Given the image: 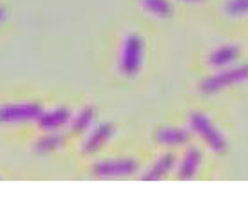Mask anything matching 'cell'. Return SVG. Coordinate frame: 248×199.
I'll return each mask as SVG.
<instances>
[{
    "mask_svg": "<svg viewBox=\"0 0 248 199\" xmlns=\"http://www.w3.org/2000/svg\"><path fill=\"white\" fill-rule=\"evenodd\" d=\"M145 56V40L143 36L138 33L127 34L124 40V47H122V55H120V71L122 75L127 78H134L138 76L143 65Z\"/></svg>",
    "mask_w": 248,
    "mask_h": 199,
    "instance_id": "2",
    "label": "cell"
},
{
    "mask_svg": "<svg viewBox=\"0 0 248 199\" xmlns=\"http://www.w3.org/2000/svg\"><path fill=\"white\" fill-rule=\"evenodd\" d=\"M140 4L147 13L156 18H170L174 13L170 0H140Z\"/></svg>",
    "mask_w": 248,
    "mask_h": 199,
    "instance_id": "12",
    "label": "cell"
},
{
    "mask_svg": "<svg viewBox=\"0 0 248 199\" xmlns=\"http://www.w3.org/2000/svg\"><path fill=\"white\" fill-rule=\"evenodd\" d=\"M227 13L230 16H241V15L248 13V0H228L227 6Z\"/></svg>",
    "mask_w": 248,
    "mask_h": 199,
    "instance_id": "15",
    "label": "cell"
},
{
    "mask_svg": "<svg viewBox=\"0 0 248 199\" xmlns=\"http://www.w3.org/2000/svg\"><path fill=\"white\" fill-rule=\"evenodd\" d=\"M71 120V110L67 107H56L53 110H44L40 118L36 120L38 129L44 132H56L62 129L63 125H67Z\"/></svg>",
    "mask_w": 248,
    "mask_h": 199,
    "instance_id": "6",
    "label": "cell"
},
{
    "mask_svg": "<svg viewBox=\"0 0 248 199\" xmlns=\"http://www.w3.org/2000/svg\"><path fill=\"white\" fill-rule=\"evenodd\" d=\"M112 134H114V125L100 123L94 131L91 132V136L87 138L83 152H85V154H94V152H98L107 141H109L110 138H112Z\"/></svg>",
    "mask_w": 248,
    "mask_h": 199,
    "instance_id": "7",
    "label": "cell"
},
{
    "mask_svg": "<svg viewBox=\"0 0 248 199\" xmlns=\"http://www.w3.org/2000/svg\"><path fill=\"white\" fill-rule=\"evenodd\" d=\"M201 159H203V154L198 147H190L186 151L185 158L181 161V167H179V178L181 179H192L196 176V172L201 165Z\"/></svg>",
    "mask_w": 248,
    "mask_h": 199,
    "instance_id": "10",
    "label": "cell"
},
{
    "mask_svg": "<svg viewBox=\"0 0 248 199\" xmlns=\"http://www.w3.org/2000/svg\"><path fill=\"white\" fill-rule=\"evenodd\" d=\"M138 170V163L131 158L104 159L93 167V174L98 178H127Z\"/></svg>",
    "mask_w": 248,
    "mask_h": 199,
    "instance_id": "5",
    "label": "cell"
},
{
    "mask_svg": "<svg viewBox=\"0 0 248 199\" xmlns=\"http://www.w3.org/2000/svg\"><path fill=\"white\" fill-rule=\"evenodd\" d=\"M239 60V47L237 46H232V44H227V46H221L216 51H212V55L208 58L210 65L216 69H225L234 65V62Z\"/></svg>",
    "mask_w": 248,
    "mask_h": 199,
    "instance_id": "8",
    "label": "cell"
},
{
    "mask_svg": "<svg viewBox=\"0 0 248 199\" xmlns=\"http://www.w3.org/2000/svg\"><path fill=\"white\" fill-rule=\"evenodd\" d=\"M60 147H63V138L58 132H46V136H42L36 143V152L47 154V152L58 151Z\"/></svg>",
    "mask_w": 248,
    "mask_h": 199,
    "instance_id": "13",
    "label": "cell"
},
{
    "mask_svg": "<svg viewBox=\"0 0 248 199\" xmlns=\"http://www.w3.org/2000/svg\"><path fill=\"white\" fill-rule=\"evenodd\" d=\"M42 112H44V107L38 102L6 103V105L0 107V123H28V122H36Z\"/></svg>",
    "mask_w": 248,
    "mask_h": 199,
    "instance_id": "3",
    "label": "cell"
},
{
    "mask_svg": "<svg viewBox=\"0 0 248 199\" xmlns=\"http://www.w3.org/2000/svg\"><path fill=\"white\" fill-rule=\"evenodd\" d=\"M190 127L205 143L212 149L214 152H225L227 151V139L219 132V129L201 112H192L190 114Z\"/></svg>",
    "mask_w": 248,
    "mask_h": 199,
    "instance_id": "4",
    "label": "cell"
},
{
    "mask_svg": "<svg viewBox=\"0 0 248 199\" xmlns=\"http://www.w3.org/2000/svg\"><path fill=\"white\" fill-rule=\"evenodd\" d=\"M174 161H176V158H174V154H170V152H167V154H163V156H159L158 161L154 163V167L143 176V179H147V181L161 179L163 176H167V174L170 172V168L174 167Z\"/></svg>",
    "mask_w": 248,
    "mask_h": 199,
    "instance_id": "11",
    "label": "cell"
},
{
    "mask_svg": "<svg viewBox=\"0 0 248 199\" xmlns=\"http://www.w3.org/2000/svg\"><path fill=\"white\" fill-rule=\"evenodd\" d=\"M7 18V7L4 4H0V24Z\"/></svg>",
    "mask_w": 248,
    "mask_h": 199,
    "instance_id": "16",
    "label": "cell"
},
{
    "mask_svg": "<svg viewBox=\"0 0 248 199\" xmlns=\"http://www.w3.org/2000/svg\"><path fill=\"white\" fill-rule=\"evenodd\" d=\"M181 2H186V4H198V2H203V0H181Z\"/></svg>",
    "mask_w": 248,
    "mask_h": 199,
    "instance_id": "17",
    "label": "cell"
},
{
    "mask_svg": "<svg viewBox=\"0 0 248 199\" xmlns=\"http://www.w3.org/2000/svg\"><path fill=\"white\" fill-rule=\"evenodd\" d=\"M93 120H94V109H93V107H85V109L80 110V114L75 118V122H73V131L85 132L91 127Z\"/></svg>",
    "mask_w": 248,
    "mask_h": 199,
    "instance_id": "14",
    "label": "cell"
},
{
    "mask_svg": "<svg viewBox=\"0 0 248 199\" xmlns=\"http://www.w3.org/2000/svg\"><path fill=\"white\" fill-rule=\"evenodd\" d=\"M248 80V63H237L230 67L219 69L216 75L208 76L201 82L200 89L205 94H217L221 91L228 89L232 85L243 83Z\"/></svg>",
    "mask_w": 248,
    "mask_h": 199,
    "instance_id": "1",
    "label": "cell"
},
{
    "mask_svg": "<svg viewBox=\"0 0 248 199\" xmlns=\"http://www.w3.org/2000/svg\"><path fill=\"white\" fill-rule=\"evenodd\" d=\"M156 141L167 147H179V145H185L188 141L190 134L185 129H179V127H161L154 134Z\"/></svg>",
    "mask_w": 248,
    "mask_h": 199,
    "instance_id": "9",
    "label": "cell"
}]
</instances>
